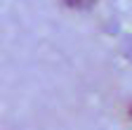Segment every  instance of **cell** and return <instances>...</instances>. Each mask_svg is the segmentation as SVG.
Segmentation results:
<instances>
[{
	"label": "cell",
	"instance_id": "6da1fadb",
	"mask_svg": "<svg viewBox=\"0 0 132 130\" xmlns=\"http://www.w3.org/2000/svg\"><path fill=\"white\" fill-rule=\"evenodd\" d=\"M69 7H76V10H80V7H90L92 3H97V0H64Z\"/></svg>",
	"mask_w": 132,
	"mask_h": 130
},
{
	"label": "cell",
	"instance_id": "7a4b0ae2",
	"mask_svg": "<svg viewBox=\"0 0 132 130\" xmlns=\"http://www.w3.org/2000/svg\"><path fill=\"white\" fill-rule=\"evenodd\" d=\"M130 118H132V106H130Z\"/></svg>",
	"mask_w": 132,
	"mask_h": 130
}]
</instances>
